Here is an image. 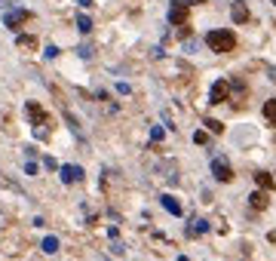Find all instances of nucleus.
Returning a JSON list of instances; mask_svg holds the SVG:
<instances>
[{"mask_svg":"<svg viewBox=\"0 0 276 261\" xmlns=\"http://www.w3.org/2000/svg\"><path fill=\"white\" fill-rule=\"evenodd\" d=\"M206 129L215 132V135H221V132H224V123H221V120H206Z\"/></svg>","mask_w":276,"mask_h":261,"instance_id":"15","label":"nucleus"},{"mask_svg":"<svg viewBox=\"0 0 276 261\" xmlns=\"http://www.w3.org/2000/svg\"><path fill=\"white\" fill-rule=\"evenodd\" d=\"M163 206H166V209H169V212H172V215H181V206H178V203H175L172 197H163Z\"/></svg>","mask_w":276,"mask_h":261,"instance_id":"16","label":"nucleus"},{"mask_svg":"<svg viewBox=\"0 0 276 261\" xmlns=\"http://www.w3.org/2000/svg\"><path fill=\"white\" fill-rule=\"evenodd\" d=\"M206 43H209L212 52H218V56H227V52H233V46H236V34L230 28H215V31H209Z\"/></svg>","mask_w":276,"mask_h":261,"instance_id":"1","label":"nucleus"},{"mask_svg":"<svg viewBox=\"0 0 276 261\" xmlns=\"http://www.w3.org/2000/svg\"><path fill=\"white\" fill-rule=\"evenodd\" d=\"M270 243H276V231H270Z\"/></svg>","mask_w":276,"mask_h":261,"instance_id":"19","label":"nucleus"},{"mask_svg":"<svg viewBox=\"0 0 276 261\" xmlns=\"http://www.w3.org/2000/svg\"><path fill=\"white\" fill-rule=\"evenodd\" d=\"M15 43H18V49H25V52H34L37 49V37H31V34H18Z\"/></svg>","mask_w":276,"mask_h":261,"instance_id":"10","label":"nucleus"},{"mask_svg":"<svg viewBox=\"0 0 276 261\" xmlns=\"http://www.w3.org/2000/svg\"><path fill=\"white\" fill-rule=\"evenodd\" d=\"M227 98H230V83L227 80H215L212 89H209V101L212 104H224Z\"/></svg>","mask_w":276,"mask_h":261,"instance_id":"3","label":"nucleus"},{"mask_svg":"<svg viewBox=\"0 0 276 261\" xmlns=\"http://www.w3.org/2000/svg\"><path fill=\"white\" fill-rule=\"evenodd\" d=\"M270 80H276V68H270Z\"/></svg>","mask_w":276,"mask_h":261,"instance_id":"18","label":"nucleus"},{"mask_svg":"<svg viewBox=\"0 0 276 261\" xmlns=\"http://www.w3.org/2000/svg\"><path fill=\"white\" fill-rule=\"evenodd\" d=\"M264 117H267V123H270V126H276V98L264 101Z\"/></svg>","mask_w":276,"mask_h":261,"instance_id":"12","label":"nucleus"},{"mask_svg":"<svg viewBox=\"0 0 276 261\" xmlns=\"http://www.w3.org/2000/svg\"><path fill=\"white\" fill-rule=\"evenodd\" d=\"M187 19H190L187 3H184V0H175V3L169 6V25H187Z\"/></svg>","mask_w":276,"mask_h":261,"instance_id":"2","label":"nucleus"},{"mask_svg":"<svg viewBox=\"0 0 276 261\" xmlns=\"http://www.w3.org/2000/svg\"><path fill=\"white\" fill-rule=\"evenodd\" d=\"M77 28H80L83 34H89V31H92V19H89V15H77Z\"/></svg>","mask_w":276,"mask_h":261,"instance_id":"14","label":"nucleus"},{"mask_svg":"<svg viewBox=\"0 0 276 261\" xmlns=\"http://www.w3.org/2000/svg\"><path fill=\"white\" fill-rule=\"evenodd\" d=\"M255 184L261 187V190H270L276 181H273V175H270V172H255Z\"/></svg>","mask_w":276,"mask_h":261,"instance_id":"11","label":"nucleus"},{"mask_svg":"<svg viewBox=\"0 0 276 261\" xmlns=\"http://www.w3.org/2000/svg\"><path fill=\"white\" fill-rule=\"evenodd\" d=\"M193 142H196V145H209V129H199V132L193 135Z\"/></svg>","mask_w":276,"mask_h":261,"instance_id":"17","label":"nucleus"},{"mask_svg":"<svg viewBox=\"0 0 276 261\" xmlns=\"http://www.w3.org/2000/svg\"><path fill=\"white\" fill-rule=\"evenodd\" d=\"M25 114H28V120H31L34 126H40V123H46V120H49V117H46V111H43L37 101H28V104H25Z\"/></svg>","mask_w":276,"mask_h":261,"instance_id":"5","label":"nucleus"},{"mask_svg":"<svg viewBox=\"0 0 276 261\" xmlns=\"http://www.w3.org/2000/svg\"><path fill=\"white\" fill-rule=\"evenodd\" d=\"M230 19H233L236 25H246V22H249V6L243 3V0H236V3L230 6Z\"/></svg>","mask_w":276,"mask_h":261,"instance_id":"7","label":"nucleus"},{"mask_svg":"<svg viewBox=\"0 0 276 261\" xmlns=\"http://www.w3.org/2000/svg\"><path fill=\"white\" fill-rule=\"evenodd\" d=\"M249 200H252V206H255V209H267V206H270V194H267V190H261V187H258Z\"/></svg>","mask_w":276,"mask_h":261,"instance_id":"9","label":"nucleus"},{"mask_svg":"<svg viewBox=\"0 0 276 261\" xmlns=\"http://www.w3.org/2000/svg\"><path fill=\"white\" fill-rule=\"evenodd\" d=\"M43 252H46V255L59 252V240H55V237H46V240H43Z\"/></svg>","mask_w":276,"mask_h":261,"instance_id":"13","label":"nucleus"},{"mask_svg":"<svg viewBox=\"0 0 276 261\" xmlns=\"http://www.w3.org/2000/svg\"><path fill=\"white\" fill-rule=\"evenodd\" d=\"M212 175H215L218 181H233V169L227 166L224 157H215V160H212Z\"/></svg>","mask_w":276,"mask_h":261,"instance_id":"4","label":"nucleus"},{"mask_svg":"<svg viewBox=\"0 0 276 261\" xmlns=\"http://www.w3.org/2000/svg\"><path fill=\"white\" fill-rule=\"evenodd\" d=\"M28 19H31V12H25V9H15V12H6V15H3L6 28H12V31H18V28H22Z\"/></svg>","mask_w":276,"mask_h":261,"instance_id":"6","label":"nucleus"},{"mask_svg":"<svg viewBox=\"0 0 276 261\" xmlns=\"http://www.w3.org/2000/svg\"><path fill=\"white\" fill-rule=\"evenodd\" d=\"M83 178V169L80 166H62V181H80Z\"/></svg>","mask_w":276,"mask_h":261,"instance_id":"8","label":"nucleus"}]
</instances>
